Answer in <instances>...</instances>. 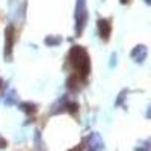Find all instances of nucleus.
Wrapping results in <instances>:
<instances>
[{
    "instance_id": "1",
    "label": "nucleus",
    "mask_w": 151,
    "mask_h": 151,
    "mask_svg": "<svg viewBox=\"0 0 151 151\" xmlns=\"http://www.w3.org/2000/svg\"><path fill=\"white\" fill-rule=\"evenodd\" d=\"M68 59L71 62L73 68L77 71V76L80 79H86L88 74L91 71V60H89V55L86 53V50L80 45H74L70 50Z\"/></svg>"
},
{
    "instance_id": "2",
    "label": "nucleus",
    "mask_w": 151,
    "mask_h": 151,
    "mask_svg": "<svg viewBox=\"0 0 151 151\" xmlns=\"http://www.w3.org/2000/svg\"><path fill=\"white\" fill-rule=\"evenodd\" d=\"M88 21L86 0H77L76 3V35H82Z\"/></svg>"
},
{
    "instance_id": "3",
    "label": "nucleus",
    "mask_w": 151,
    "mask_h": 151,
    "mask_svg": "<svg viewBox=\"0 0 151 151\" xmlns=\"http://www.w3.org/2000/svg\"><path fill=\"white\" fill-rule=\"evenodd\" d=\"M14 44H15V27L12 24H9L5 30V59L8 62H11V59H12Z\"/></svg>"
},
{
    "instance_id": "4",
    "label": "nucleus",
    "mask_w": 151,
    "mask_h": 151,
    "mask_svg": "<svg viewBox=\"0 0 151 151\" xmlns=\"http://www.w3.org/2000/svg\"><path fill=\"white\" fill-rule=\"evenodd\" d=\"M79 109V104L76 103V101H71L70 98L64 97V98H60L59 101L56 103V106H53V110L52 113H60V112H70V113H74L77 112Z\"/></svg>"
},
{
    "instance_id": "5",
    "label": "nucleus",
    "mask_w": 151,
    "mask_h": 151,
    "mask_svg": "<svg viewBox=\"0 0 151 151\" xmlns=\"http://www.w3.org/2000/svg\"><path fill=\"white\" fill-rule=\"evenodd\" d=\"M86 142H88V145H86L88 151H100L104 147V142H103L101 136H100L98 133H91L89 136H88Z\"/></svg>"
},
{
    "instance_id": "6",
    "label": "nucleus",
    "mask_w": 151,
    "mask_h": 151,
    "mask_svg": "<svg viewBox=\"0 0 151 151\" xmlns=\"http://www.w3.org/2000/svg\"><path fill=\"white\" fill-rule=\"evenodd\" d=\"M97 24H98L100 38H101V40H104V41H107L109 36H110V33H112V24H110V21L106 20V18H100V20L97 21Z\"/></svg>"
},
{
    "instance_id": "7",
    "label": "nucleus",
    "mask_w": 151,
    "mask_h": 151,
    "mask_svg": "<svg viewBox=\"0 0 151 151\" xmlns=\"http://www.w3.org/2000/svg\"><path fill=\"white\" fill-rule=\"evenodd\" d=\"M147 55H148V50H147V45H136L133 50H132V59L134 62H142L147 59Z\"/></svg>"
},
{
    "instance_id": "8",
    "label": "nucleus",
    "mask_w": 151,
    "mask_h": 151,
    "mask_svg": "<svg viewBox=\"0 0 151 151\" xmlns=\"http://www.w3.org/2000/svg\"><path fill=\"white\" fill-rule=\"evenodd\" d=\"M79 83H80V77L77 74H76V76H70V79L67 80V86H68V89L71 92L79 91Z\"/></svg>"
},
{
    "instance_id": "9",
    "label": "nucleus",
    "mask_w": 151,
    "mask_h": 151,
    "mask_svg": "<svg viewBox=\"0 0 151 151\" xmlns=\"http://www.w3.org/2000/svg\"><path fill=\"white\" fill-rule=\"evenodd\" d=\"M18 107L24 113H27V115H33V113H36V104L35 103H30V101H23V103L18 104Z\"/></svg>"
},
{
    "instance_id": "10",
    "label": "nucleus",
    "mask_w": 151,
    "mask_h": 151,
    "mask_svg": "<svg viewBox=\"0 0 151 151\" xmlns=\"http://www.w3.org/2000/svg\"><path fill=\"white\" fill-rule=\"evenodd\" d=\"M6 98L3 100L5 101V104H8V106H12V104H17L18 103V100H17V94H15V91H12V89H9L8 92H6V95H5Z\"/></svg>"
},
{
    "instance_id": "11",
    "label": "nucleus",
    "mask_w": 151,
    "mask_h": 151,
    "mask_svg": "<svg viewBox=\"0 0 151 151\" xmlns=\"http://www.w3.org/2000/svg\"><path fill=\"white\" fill-rule=\"evenodd\" d=\"M60 42H62V38H59V36H47L45 38L47 45H59Z\"/></svg>"
},
{
    "instance_id": "12",
    "label": "nucleus",
    "mask_w": 151,
    "mask_h": 151,
    "mask_svg": "<svg viewBox=\"0 0 151 151\" xmlns=\"http://www.w3.org/2000/svg\"><path fill=\"white\" fill-rule=\"evenodd\" d=\"M134 151H150V141H147L144 145H139Z\"/></svg>"
},
{
    "instance_id": "13",
    "label": "nucleus",
    "mask_w": 151,
    "mask_h": 151,
    "mask_svg": "<svg viewBox=\"0 0 151 151\" xmlns=\"http://www.w3.org/2000/svg\"><path fill=\"white\" fill-rule=\"evenodd\" d=\"M8 147V142H6V139L0 134V150H3V148H6Z\"/></svg>"
},
{
    "instance_id": "14",
    "label": "nucleus",
    "mask_w": 151,
    "mask_h": 151,
    "mask_svg": "<svg viewBox=\"0 0 151 151\" xmlns=\"http://www.w3.org/2000/svg\"><path fill=\"white\" fill-rule=\"evenodd\" d=\"M115 64H116V55L113 53V55H112V58H110V67H113Z\"/></svg>"
},
{
    "instance_id": "15",
    "label": "nucleus",
    "mask_w": 151,
    "mask_h": 151,
    "mask_svg": "<svg viewBox=\"0 0 151 151\" xmlns=\"http://www.w3.org/2000/svg\"><path fill=\"white\" fill-rule=\"evenodd\" d=\"M83 147H85V145H79V147H74V148H71L70 151H83Z\"/></svg>"
},
{
    "instance_id": "16",
    "label": "nucleus",
    "mask_w": 151,
    "mask_h": 151,
    "mask_svg": "<svg viewBox=\"0 0 151 151\" xmlns=\"http://www.w3.org/2000/svg\"><path fill=\"white\" fill-rule=\"evenodd\" d=\"M119 2H121L122 5H125V3H127V2H129V0H119Z\"/></svg>"
},
{
    "instance_id": "17",
    "label": "nucleus",
    "mask_w": 151,
    "mask_h": 151,
    "mask_svg": "<svg viewBox=\"0 0 151 151\" xmlns=\"http://www.w3.org/2000/svg\"><path fill=\"white\" fill-rule=\"evenodd\" d=\"M145 3H147V5H150V3H151V0H145Z\"/></svg>"
}]
</instances>
